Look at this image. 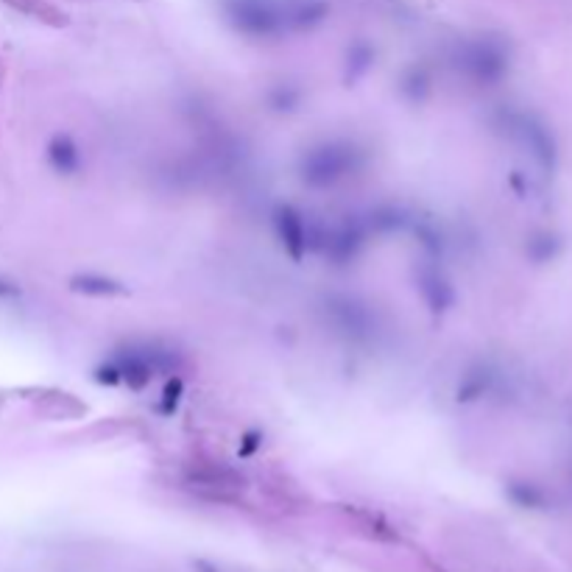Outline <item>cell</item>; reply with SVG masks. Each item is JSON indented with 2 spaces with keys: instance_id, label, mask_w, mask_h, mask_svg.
Instances as JSON below:
<instances>
[{
  "instance_id": "7c38bea8",
  "label": "cell",
  "mask_w": 572,
  "mask_h": 572,
  "mask_svg": "<svg viewBox=\"0 0 572 572\" xmlns=\"http://www.w3.org/2000/svg\"><path fill=\"white\" fill-rule=\"evenodd\" d=\"M427 89H430V79H427V73H422V71H414V73H408V76L402 79V93H405L410 101H422V98L427 96Z\"/></svg>"
},
{
  "instance_id": "4fadbf2b",
  "label": "cell",
  "mask_w": 572,
  "mask_h": 572,
  "mask_svg": "<svg viewBox=\"0 0 572 572\" xmlns=\"http://www.w3.org/2000/svg\"><path fill=\"white\" fill-rule=\"evenodd\" d=\"M260 439H263V433H257V430H248L246 436H243V444H240V455H255L257 450H260Z\"/></svg>"
},
{
  "instance_id": "8992f818",
  "label": "cell",
  "mask_w": 572,
  "mask_h": 572,
  "mask_svg": "<svg viewBox=\"0 0 572 572\" xmlns=\"http://www.w3.org/2000/svg\"><path fill=\"white\" fill-rule=\"evenodd\" d=\"M45 159L54 173L59 176H76L84 165L81 159V148L76 146V140L71 134H56L51 137V143L45 146Z\"/></svg>"
},
{
  "instance_id": "277c9868",
  "label": "cell",
  "mask_w": 572,
  "mask_h": 572,
  "mask_svg": "<svg viewBox=\"0 0 572 572\" xmlns=\"http://www.w3.org/2000/svg\"><path fill=\"white\" fill-rule=\"evenodd\" d=\"M273 232H277L280 246L285 248V255L293 263H302L307 257V251L313 248L310 226L305 215L296 207H290V204H280V207L273 210Z\"/></svg>"
},
{
  "instance_id": "3957f363",
  "label": "cell",
  "mask_w": 572,
  "mask_h": 572,
  "mask_svg": "<svg viewBox=\"0 0 572 572\" xmlns=\"http://www.w3.org/2000/svg\"><path fill=\"white\" fill-rule=\"evenodd\" d=\"M229 20L235 29L248 37H273L282 31V12L271 0H232L229 4Z\"/></svg>"
},
{
  "instance_id": "6da1fadb",
  "label": "cell",
  "mask_w": 572,
  "mask_h": 572,
  "mask_svg": "<svg viewBox=\"0 0 572 572\" xmlns=\"http://www.w3.org/2000/svg\"><path fill=\"white\" fill-rule=\"evenodd\" d=\"M179 355L171 347L156 341L126 343L123 349H114L106 360H101L93 372V380L106 388L126 385L131 391H143L156 374H179Z\"/></svg>"
},
{
  "instance_id": "7a4b0ae2",
  "label": "cell",
  "mask_w": 572,
  "mask_h": 572,
  "mask_svg": "<svg viewBox=\"0 0 572 572\" xmlns=\"http://www.w3.org/2000/svg\"><path fill=\"white\" fill-rule=\"evenodd\" d=\"M366 165V154L349 140H324L305 151L299 176L310 188H332Z\"/></svg>"
},
{
  "instance_id": "9c48e42d",
  "label": "cell",
  "mask_w": 572,
  "mask_h": 572,
  "mask_svg": "<svg viewBox=\"0 0 572 572\" xmlns=\"http://www.w3.org/2000/svg\"><path fill=\"white\" fill-rule=\"evenodd\" d=\"M419 290L433 313H444L452 305V285L442 277L439 268H427L419 277Z\"/></svg>"
},
{
  "instance_id": "5bb4252c",
  "label": "cell",
  "mask_w": 572,
  "mask_h": 572,
  "mask_svg": "<svg viewBox=\"0 0 572 572\" xmlns=\"http://www.w3.org/2000/svg\"><path fill=\"white\" fill-rule=\"evenodd\" d=\"M22 290H20V285L17 282H12V280H6V277H0V299H17Z\"/></svg>"
},
{
  "instance_id": "8fae6325",
  "label": "cell",
  "mask_w": 572,
  "mask_h": 572,
  "mask_svg": "<svg viewBox=\"0 0 572 572\" xmlns=\"http://www.w3.org/2000/svg\"><path fill=\"white\" fill-rule=\"evenodd\" d=\"M372 62H374V51L369 48V45H355L352 54H349V64H347L349 67L347 81H358L360 76L369 73Z\"/></svg>"
},
{
  "instance_id": "30bf717a",
  "label": "cell",
  "mask_w": 572,
  "mask_h": 572,
  "mask_svg": "<svg viewBox=\"0 0 572 572\" xmlns=\"http://www.w3.org/2000/svg\"><path fill=\"white\" fill-rule=\"evenodd\" d=\"M181 394H185V380H181L179 374H171L165 388H163V397H159L156 402V410L163 416H173L176 414V408L181 402Z\"/></svg>"
},
{
  "instance_id": "5b68a950",
  "label": "cell",
  "mask_w": 572,
  "mask_h": 572,
  "mask_svg": "<svg viewBox=\"0 0 572 572\" xmlns=\"http://www.w3.org/2000/svg\"><path fill=\"white\" fill-rule=\"evenodd\" d=\"M461 67L480 81H494L506 71V54H502L494 42H469L461 54Z\"/></svg>"
},
{
  "instance_id": "ba28073f",
  "label": "cell",
  "mask_w": 572,
  "mask_h": 572,
  "mask_svg": "<svg viewBox=\"0 0 572 572\" xmlns=\"http://www.w3.org/2000/svg\"><path fill=\"white\" fill-rule=\"evenodd\" d=\"M71 290L89 296V299H114V296L129 293V288L121 280L106 277V273H98V271H84L71 277Z\"/></svg>"
},
{
  "instance_id": "52a82bcc",
  "label": "cell",
  "mask_w": 572,
  "mask_h": 572,
  "mask_svg": "<svg viewBox=\"0 0 572 572\" xmlns=\"http://www.w3.org/2000/svg\"><path fill=\"white\" fill-rule=\"evenodd\" d=\"M363 243H366V229L360 226V223H352V221H347V223H341L335 232H330L327 235V240H324V248H327V255L335 260V263H349V260H355L358 257V251L363 248Z\"/></svg>"
}]
</instances>
